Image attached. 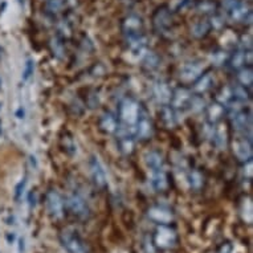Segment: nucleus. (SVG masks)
<instances>
[{
	"mask_svg": "<svg viewBox=\"0 0 253 253\" xmlns=\"http://www.w3.org/2000/svg\"><path fill=\"white\" fill-rule=\"evenodd\" d=\"M60 243L68 253H89V248L85 241L81 239L79 233L72 229L62 231L60 235Z\"/></svg>",
	"mask_w": 253,
	"mask_h": 253,
	"instance_id": "1",
	"label": "nucleus"
},
{
	"mask_svg": "<svg viewBox=\"0 0 253 253\" xmlns=\"http://www.w3.org/2000/svg\"><path fill=\"white\" fill-rule=\"evenodd\" d=\"M118 116L121 121H124L126 125H135L137 121L141 118V108L137 101L131 98H126L121 102Z\"/></svg>",
	"mask_w": 253,
	"mask_h": 253,
	"instance_id": "2",
	"label": "nucleus"
},
{
	"mask_svg": "<svg viewBox=\"0 0 253 253\" xmlns=\"http://www.w3.org/2000/svg\"><path fill=\"white\" fill-rule=\"evenodd\" d=\"M178 241V235L174 229H171L167 225H161L158 227L154 235V244L157 245L158 248L161 249H169L172 248L176 245Z\"/></svg>",
	"mask_w": 253,
	"mask_h": 253,
	"instance_id": "3",
	"label": "nucleus"
},
{
	"mask_svg": "<svg viewBox=\"0 0 253 253\" xmlns=\"http://www.w3.org/2000/svg\"><path fill=\"white\" fill-rule=\"evenodd\" d=\"M45 206L50 217H53V219L62 217V215H64V200L56 190H50V191L46 192Z\"/></svg>",
	"mask_w": 253,
	"mask_h": 253,
	"instance_id": "4",
	"label": "nucleus"
},
{
	"mask_svg": "<svg viewBox=\"0 0 253 253\" xmlns=\"http://www.w3.org/2000/svg\"><path fill=\"white\" fill-rule=\"evenodd\" d=\"M153 24L158 34H166L172 24V15L170 8L166 5L158 8L153 16Z\"/></svg>",
	"mask_w": 253,
	"mask_h": 253,
	"instance_id": "5",
	"label": "nucleus"
},
{
	"mask_svg": "<svg viewBox=\"0 0 253 253\" xmlns=\"http://www.w3.org/2000/svg\"><path fill=\"white\" fill-rule=\"evenodd\" d=\"M68 207L72 211V213L80 217V219H86L89 216V212H90L85 198L77 194V192H73V194L68 196Z\"/></svg>",
	"mask_w": 253,
	"mask_h": 253,
	"instance_id": "6",
	"label": "nucleus"
},
{
	"mask_svg": "<svg viewBox=\"0 0 253 253\" xmlns=\"http://www.w3.org/2000/svg\"><path fill=\"white\" fill-rule=\"evenodd\" d=\"M147 217L157 224L167 225L174 220V213L163 206H154L147 210Z\"/></svg>",
	"mask_w": 253,
	"mask_h": 253,
	"instance_id": "7",
	"label": "nucleus"
},
{
	"mask_svg": "<svg viewBox=\"0 0 253 253\" xmlns=\"http://www.w3.org/2000/svg\"><path fill=\"white\" fill-rule=\"evenodd\" d=\"M202 72H203V64L200 61L187 62L180 69L179 79L182 80L183 83H192L196 79H199Z\"/></svg>",
	"mask_w": 253,
	"mask_h": 253,
	"instance_id": "8",
	"label": "nucleus"
},
{
	"mask_svg": "<svg viewBox=\"0 0 253 253\" xmlns=\"http://www.w3.org/2000/svg\"><path fill=\"white\" fill-rule=\"evenodd\" d=\"M142 28H143V21L137 15H129L122 21V31L126 39L142 35Z\"/></svg>",
	"mask_w": 253,
	"mask_h": 253,
	"instance_id": "9",
	"label": "nucleus"
},
{
	"mask_svg": "<svg viewBox=\"0 0 253 253\" xmlns=\"http://www.w3.org/2000/svg\"><path fill=\"white\" fill-rule=\"evenodd\" d=\"M232 150L235 157L241 162H248L252 159V145H251V141L245 138L233 141Z\"/></svg>",
	"mask_w": 253,
	"mask_h": 253,
	"instance_id": "10",
	"label": "nucleus"
},
{
	"mask_svg": "<svg viewBox=\"0 0 253 253\" xmlns=\"http://www.w3.org/2000/svg\"><path fill=\"white\" fill-rule=\"evenodd\" d=\"M89 169H90V175L93 182L97 187H105L106 186V172H105L104 167L101 165L97 157H91L89 161Z\"/></svg>",
	"mask_w": 253,
	"mask_h": 253,
	"instance_id": "11",
	"label": "nucleus"
},
{
	"mask_svg": "<svg viewBox=\"0 0 253 253\" xmlns=\"http://www.w3.org/2000/svg\"><path fill=\"white\" fill-rule=\"evenodd\" d=\"M154 96L157 98L159 104L167 105L170 104L171 97H172V91H171L170 86L163 81H157L154 85Z\"/></svg>",
	"mask_w": 253,
	"mask_h": 253,
	"instance_id": "12",
	"label": "nucleus"
},
{
	"mask_svg": "<svg viewBox=\"0 0 253 253\" xmlns=\"http://www.w3.org/2000/svg\"><path fill=\"white\" fill-rule=\"evenodd\" d=\"M229 16L233 21H237V23H245V20H249L248 23H251V19H252V12H251V8L248 5L244 4V3H239L233 7L231 11H229Z\"/></svg>",
	"mask_w": 253,
	"mask_h": 253,
	"instance_id": "13",
	"label": "nucleus"
},
{
	"mask_svg": "<svg viewBox=\"0 0 253 253\" xmlns=\"http://www.w3.org/2000/svg\"><path fill=\"white\" fill-rule=\"evenodd\" d=\"M191 93L184 89V87H179L178 90L172 93L171 97V104H172V109H184L188 106L190 101H191Z\"/></svg>",
	"mask_w": 253,
	"mask_h": 253,
	"instance_id": "14",
	"label": "nucleus"
},
{
	"mask_svg": "<svg viewBox=\"0 0 253 253\" xmlns=\"http://www.w3.org/2000/svg\"><path fill=\"white\" fill-rule=\"evenodd\" d=\"M100 127L102 131L108 134L117 133L120 129V125H118V120L117 117L112 113H104L100 118Z\"/></svg>",
	"mask_w": 253,
	"mask_h": 253,
	"instance_id": "15",
	"label": "nucleus"
},
{
	"mask_svg": "<svg viewBox=\"0 0 253 253\" xmlns=\"http://www.w3.org/2000/svg\"><path fill=\"white\" fill-rule=\"evenodd\" d=\"M150 182H151V187L154 190L158 192L165 191L167 188V176L165 170H157V171H151V178H150Z\"/></svg>",
	"mask_w": 253,
	"mask_h": 253,
	"instance_id": "16",
	"label": "nucleus"
},
{
	"mask_svg": "<svg viewBox=\"0 0 253 253\" xmlns=\"http://www.w3.org/2000/svg\"><path fill=\"white\" fill-rule=\"evenodd\" d=\"M145 163H146V166L150 169V171L162 170L163 169L162 154L158 153V151H155V150L147 151V153L145 154Z\"/></svg>",
	"mask_w": 253,
	"mask_h": 253,
	"instance_id": "17",
	"label": "nucleus"
},
{
	"mask_svg": "<svg viewBox=\"0 0 253 253\" xmlns=\"http://www.w3.org/2000/svg\"><path fill=\"white\" fill-rule=\"evenodd\" d=\"M215 84V79L211 73H206V75L200 76L199 79L195 80V84H194V91L195 93H206L207 90H210L212 87V85Z\"/></svg>",
	"mask_w": 253,
	"mask_h": 253,
	"instance_id": "18",
	"label": "nucleus"
},
{
	"mask_svg": "<svg viewBox=\"0 0 253 253\" xmlns=\"http://www.w3.org/2000/svg\"><path fill=\"white\" fill-rule=\"evenodd\" d=\"M135 126V134L139 139H147L153 134V125L147 118H139Z\"/></svg>",
	"mask_w": 253,
	"mask_h": 253,
	"instance_id": "19",
	"label": "nucleus"
},
{
	"mask_svg": "<svg viewBox=\"0 0 253 253\" xmlns=\"http://www.w3.org/2000/svg\"><path fill=\"white\" fill-rule=\"evenodd\" d=\"M232 124L233 127L237 131L245 130L247 126H249V124H251V117L245 114V112H243L240 109H237V110H235V113H232Z\"/></svg>",
	"mask_w": 253,
	"mask_h": 253,
	"instance_id": "20",
	"label": "nucleus"
},
{
	"mask_svg": "<svg viewBox=\"0 0 253 253\" xmlns=\"http://www.w3.org/2000/svg\"><path fill=\"white\" fill-rule=\"evenodd\" d=\"M210 29H211V24L206 20H202V21H198L195 24L192 25L191 28V35L194 36L195 39H202V38H206L210 32Z\"/></svg>",
	"mask_w": 253,
	"mask_h": 253,
	"instance_id": "21",
	"label": "nucleus"
},
{
	"mask_svg": "<svg viewBox=\"0 0 253 253\" xmlns=\"http://www.w3.org/2000/svg\"><path fill=\"white\" fill-rule=\"evenodd\" d=\"M224 106L221 104H213L207 109V118L210 122L215 124L217 121L221 120V117L224 114Z\"/></svg>",
	"mask_w": 253,
	"mask_h": 253,
	"instance_id": "22",
	"label": "nucleus"
},
{
	"mask_svg": "<svg viewBox=\"0 0 253 253\" xmlns=\"http://www.w3.org/2000/svg\"><path fill=\"white\" fill-rule=\"evenodd\" d=\"M247 52L244 49L236 50L235 53L232 54V57L229 58V64H231V68L232 69H241L244 68L245 62H247Z\"/></svg>",
	"mask_w": 253,
	"mask_h": 253,
	"instance_id": "23",
	"label": "nucleus"
},
{
	"mask_svg": "<svg viewBox=\"0 0 253 253\" xmlns=\"http://www.w3.org/2000/svg\"><path fill=\"white\" fill-rule=\"evenodd\" d=\"M161 114H162L163 124L166 125V126L172 127V126L176 125V116H175L174 109L172 108H169L167 105H165L162 109V112H161Z\"/></svg>",
	"mask_w": 253,
	"mask_h": 253,
	"instance_id": "24",
	"label": "nucleus"
},
{
	"mask_svg": "<svg viewBox=\"0 0 253 253\" xmlns=\"http://www.w3.org/2000/svg\"><path fill=\"white\" fill-rule=\"evenodd\" d=\"M237 79H239L243 86H251L253 81L252 68H241V71L237 75Z\"/></svg>",
	"mask_w": 253,
	"mask_h": 253,
	"instance_id": "25",
	"label": "nucleus"
},
{
	"mask_svg": "<svg viewBox=\"0 0 253 253\" xmlns=\"http://www.w3.org/2000/svg\"><path fill=\"white\" fill-rule=\"evenodd\" d=\"M188 183L194 190H200L203 186V175L199 171H191L188 174Z\"/></svg>",
	"mask_w": 253,
	"mask_h": 253,
	"instance_id": "26",
	"label": "nucleus"
},
{
	"mask_svg": "<svg viewBox=\"0 0 253 253\" xmlns=\"http://www.w3.org/2000/svg\"><path fill=\"white\" fill-rule=\"evenodd\" d=\"M35 73V61L34 58H27L25 60L24 68H23V73H21V79L23 81H28Z\"/></svg>",
	"mask_w": 253,
	"mask_h": 253,
	"instance_id": "27",
	"label": "nucleus"
},
{
	"mask_svg": "<svg viewBox=\"0 0 253 253\" xmlns=\"http://www.w3.org/2000/svg\"><path fill=\"white\" fill-rule=\"evenodd\" d=\"M159 64V57L157 54L153 53V52H146V54L143 56V65H145L147 69H155Z\"/></svg>",
	"mask_w": 253,
	"mask_h": 253,
	"instance_id": "28",
	"label": "nucleus"
},
{
	"mask_svg": "<svg viewBox=\"0 0 253 253\" xmlns=\"http://www.w3.org/2000/svg\"><path fill=\"white\" fill-rule=\"evenodd\" d=\"M232 98H235L237 102H245V101L249 100L248 90L243 85L241 86H236L232 90Z\"/></svg>",
	"mask_w": 253,
	"mask_h": 253,
	"instance_id": "29",
	"label": "nucleus"
},
{
	"mask_svg": "<svg viewBox=\"0 0 253 253\" xmlns=\"http://www.w3.org/2000/svg\"><path fill=\"white\" fill-rule=\"evenodd\" d=\"M120 147L125 154H130L134 149V141L133 138L129 135H122L120 138Z\"/></svg>",
	"mask_w": 253,
	"mask_h": 253,
	"instance_id": "30",
	"label": "nucleus"
},
{
	"mask_svg": "<svg viewBox=\"0 0 253 253\" xmlns=\"http://www.w3.org/2000/svg\"><path fill=\"white\" fill-rule=\"evenodd\" d=\"M196 9H198L199 12L211 13L215 12L216 4L212 0H200L199 3H198V5H196Z\"/></svg>",
	"mask_w": 253,
	"mask_h": 253,
	"instance_id": "31",
	"label": "nucleus"
},
{
	"mask_svg": "<svg viewBox=\"0 0 253 253\" xmlns=\"http://www.w3.org/2000/svg\"><path fill=\"white\" fill-rule=\"evenodd\" d=\"M213 138H215V145L219 147L220 150L225 147V141H227V133H225L224 129H216L215 134H213Z\"/></svg>",
	"mask_w": 253,
	"mask_h": 253,
	"instance_id": "32",
	"label": "nucleus"
},
{
	"mask_svg": "<svg viewBox=\"0 0 253 253\" xmlns=\"http://www.w3.org/2000/svg\"><path fill=\"white\" fill-rule=\"evenodd\" d=\"M227 58H228V56H227L225 52H223V50H217L215 53H212L211 61L213 62L215 65H223Z\"/></svg>",
	"mask_w": 253,
	"mask_h": 253,
	"instance_id": "33",
	"label": "nucleus"
},
{
	"mask_svg": "<svg viewBox=\"0 0 253 253\" xmlns=\"http://www.w3.org/2000/svg\"><path fill=\"white\" fill-rule=\"evenodd\" d=\"M64 1L62 0H48L46 3V8L49 9L50 12H60L64 8Z\"/></svg>",
	"mask_w": 253,
	"mask_h": 253,
	"instance_id": "34",
	"label": "nucleus"
},
{
	"mask_svg": "<svg viewBox=\"0 0 253 253\" xmlns=\"http://www.w3.org/2000/svg\"><path fill=\"white\" fill-rule=\"evenodd\" d=\"M188 106H191L194 112H199V110L204 108V101L199 98V97H191V101H190Z\"/></svg>",
	"mask_w": 253,
	"mask_h": 253,
	"instance_id": "35",
	"label": "nucleus"
},
{
	"mask_svg": "<svg viewBox=\"0 0 253 253\" xmlns=\"http://www.w3.org/2000/svg\"><path fill=\"white\" fill-rule=\"evenodd\" d=\"M52 50H53V54H56L57 57H61L62 53H64V45L58 39L52 40Z\"/></svg>",
	"mask_w": 253,
	"mask_h": 253,
	"instance_id": "36",
	"label": "nucleus"
},
{
	"mask_svg": "<svg viewBox=\"0 0 253 253\" xmlns=\"http://www.w3.org/2000/svg\"><path fill=\"white\" fill-rule=\"evenodd\" d=\"M64 141H65V150L67 151L72 150V154H75L77 151V146L75 145V142H73V139L71 137L64 138Z\"/></svg>",
	"mask_w": 253,
	"mask_h": 253,
	"instance_id": "37",
	"label": "nucleus"
},
{
	"mask_svg": "<svg viewBox=\"0 0 253 253\" xmlns=\"http://www.w3.org/2000/svg\"><path fill=\"white\" fill-rule=\"evenodd\" d=\"M217 253H233V245L231 243H224L220 247Z\"/></svg>",
	"mask_w": 253,
	"mask_h": 253,
	"instance_id": "38",
	"label": "nucleus"
},
{
	"mask_svg": "<svg viewBox=\"0 0 253 253\" xmlns=\"http://www.w3.org/2000/svg\"><path fill=\"white\" fill-rule=\"evenodd\" d=\"M239 3H240V0H224V7L228 9V11H231V9H232L236 4H239Z\"/></svg>",
	"mask_w": 253,
	"mask_h": 253,
	"instance_id": "39",
	"label": "nucleus"
},
{
	"mask_svg": "<svg viewBox=\"0 0 253 253\" xmlns=\"http://www.w3.org/2000/svg\"><path fill=\"white\" fill-rule=\"evenodd\" d=\"M24 187H25V179H23V182H20L19 184H17L16 187V199H19L20 198V195L23 194V190H24Z\"/></svg>",
	"mask_w": 253,
	"mask_h": 253,
	"instance_id": "40",
	"label": "nucleus"
},
{
	"mask_svg": "<svg viewBox=\"0 0 253 253\" xmlns=\"http://www.w3.org/2000/svg\"><path fill=\"white\" fill-rule=\"evenodd\" d=\"M24 114H25V113H24V109H23V108H20L16 112V117L19 118V120H23V118H24Z\"/></svg>",
	"mask_w": 253,
	"mask_h": 253,
	"instance_id": "41",
	"label": "nucleus"
},
{
	"mask_svg": "<svg viewBox=\"0 0 253 253\" xmlns=\"http://www.w3.org/2000/svg\"><path fill=\"white\" fill-rule=\"evenodd\" d=\"M62 1H64V4L67 3L68 5H72V7L77 4V0H62Z\"/></svg>",
	"mask_w": 253,
	"mask_h": 253,
	"instance_id": "42",
	"label": "nucleus"
},
{
	"mask_svg": "<svg viewBox=\"0 0 253 253\" xmlns=\"http://www.w3.org/2000/svg\"><path fill=\"white\" fill-rule=\"evenodd\" d=\"M7 240H8V243H12L13 240H15V235H8V236H7Z\"/></svg>",
	"mask_w": 253,
	"mask_h": 253,
	"instance_id": "43",
	"label": "nucleus"
},
{
	"mask_svg": "<svg viewBox=\"0 0 253 253\" xmlns=\"http://www.w3.org/2000/svg\"><path fill=\"white\" fill-rule=\"evenodd\" d=\"M0 134H1V121H0Z\"/></svg>",
	"mask_w": 253,
	"mask_h": 253,
	"instance_id": "44",
	"label": "nucleus"
},
{
	"mask_svg": "<svg viewBox=\"0 0 253 253\" xmlns=\"http://www.w3.org/2000/svg\"><path fill=\"white\" fill-rule=\"evenodd\" d=\"M0 85H1V80H0Z\"/></svg>",
	"mask_w": 253,
	"mask_h": 253,
	"instance_id": "45",
	"label": "nucleus"
}]
</instances>
